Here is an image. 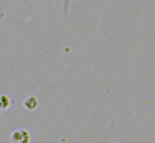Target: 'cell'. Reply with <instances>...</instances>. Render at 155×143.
<instances>
[{"mask_svg": "<svg viewBox=\"0 0 155 143\" xmlns=\"http://www.w3.org/2000/svg\"><path fill=\"white\" fill-rule=\"evenodd\" d=\"M10 141L12 143H30V133L27 130H15L10 133Z\"/></svg>", "mask_w": 155, "mask_h": 143, "instance_id": "obj_1", "label": "cell"}, {"mask_svg": "<svg viewBox=\"0 0 155 143\" xmlns=\"http://www.w3.org/2000/svg\"><path fill=\"white\" fill-rule=\"evenodd\" d=\"M8 106H10V98H8L7 95H2V96H0V108L7 110Z\"/></svg>", "mask_w": 155, "mask_h": 143, "instance_id": "obj_3", "label": "cell"}, {"mask_svg": "<svg viewBox=\"0 0 155 143\" xmlns=\"http://www.w3.org/2000/svg\"><path fill=\"white\" fill-rule=\"evenodd\" d=\"M24 106L27 110H30V112H34V110H37V106H38V100L35 98V96H28V98L24 102Z\"/></svg>", "mask_w": 155, "mask_h": 143, "instance_id": "obj_2", "label": "cell"}, {"mask_svg": "<svg viewBox=\"0 0 155 143\" xmlns=\"http://www.w3.org/2000/svg\"><path fill=\"white\" fill-rule=\"evenodd\" d=\"M70 3H72V0H64V2H62V13H64L65 17L70 12Z\"/></svg>", "mask_w": 155, "mask_h": 143, "instance_id": "obj_4", "label": "cell"}]
</instances>
